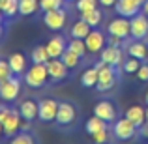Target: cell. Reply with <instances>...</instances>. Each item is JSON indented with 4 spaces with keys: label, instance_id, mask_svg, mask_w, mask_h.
I'll return each mask as SVG.
<instances>
[{
    "label": "cell",
    "instance_id": "13",
    "mask_svg": "<svg viewBox=\"0 0 148 144\" xmlns=\"http://www.w3.org/2000/svg\"><path fill=\"white\" fill-rule=\"evenodd\" d=\"M94 114L98 118H101L103 122L112 124L116 120V107L111 99H101L94 105Z\"/></svg>",
    "mask_w": 148,
    "mask_h": 144
},
{
    "label": "cell",
    "instance_id": "42",
    "mask_svg": "<svg viewBox=\"0 0 148 144\" xmlns=\"http://www.w3.org/2000/svg\"><path fill=\"white\" fill-rule=\"evenodd\" d=\"M4 32H6V26H4V23H0V40H2Z\"/></svg>",
    "mask_w": 148,
    "mask_h": 144
},
{
    "label": "cell",
    "instance_id": "14",
    "mask_svg": "<svg viewBox=\"0 0 148 144\" xmlns=\"http://www.w3.org/2000/svg\"><path fill=\"white\" fill-rule=\"evenodd\" d=\"M84 43H86V49L88 53L92 54H99V51L107 45V36H105V32H101L98 28H92L90 34H88L86 38H84Z\"/></svg>",
    "mask_w": 148,
    "mask_h": 144
},
{
    "label": "cell",
    "instance_id": "5",
    "mask_svg": "<svg viewBox=\"0 0 148 144\" xmlns=\"http://www.w3.org/2000/svg\"><path fill=\"white\" fill-rule=\"evenodd\" d=\"M111 129H112V135H114V139L118 142H127L139 133V127L135 126L133 122H130L126 116H124V118H116L114 122H112Z\"/></svg>",
    "mask_w": 148,
    "mask_h": 144
},
{
    "label": "cell",
    "instance_id": "24",
    "mask_svg": "<svg viewBox=\"0 0 148 144\" xmlns=\"http://www.w3.org/2000/svg\"><path fill=\"white\" fill-rule=\"evenodd\" d=\"M81 19L86 21L92 28H98V26L101 25V21H103V11H101L99 8H94V10L83 11V13H81Z\"/></svg>",
    "mask_w": 148,
    "mask_h": 144
},
{
    "label": "cell",
    "instance_id": "31",
    "mask_svg": "<svg viewBox=\"0 0 148 144\" xmlns=\"http://www.w3.org/2000/svg\"><path fill=\"white\" fill-rule=\"evenodd\" d=\"M8 144H38V141H36V137H34L32 133H28V131H19L17 135H13V137L10 139Z\"/></svg>",
    "mask_w": 148,
    "mask_h": 144
},
{
    "label": "cell",
    "instance_id": "32",
    "mask_svg": "<svg viewBox=\"0 0 148 144\" xmlns=\"http://www.w3.org/2000/svg\"><path fill=\"white\" fill-rule=\"evenodd\" d=\"M141 64H143V60H139V58H133V56H130L126 62H124V66H122V71H124V73H130V75H135V73H137V69L141 68Z\"/></svg>",
    "mask_w": 148,
    "mask_h": 144
},
{
    "label": "cell",
    "instance_id": "37",
    "mask_svg": "<svg viewBox=\"0 0 148 144\" xmlns=\"http://www.w3.org/2000/svg\"><path fill=\"white\" fill-rule=\"evenodd\" d=\"M124 43H126V40L116 38V36H109L107 34V45H112V47H124Z\"/></svg>",
    "mask_w": 148,
    "mask_h": 144
},
{
    "label": "cell",
    "instance_id": "47",
    "mask_svg": "<svg viewBox=\"0 0 148 144\" xmlns=\"http://www.w3.org/2000/svg\"><path fill=\"white\" fill-rule=\"evenodd\" d=\"M66 2H77V0H66Z\"/></svg>",
    "mask_w": 148,
    "mask_h": 144
},
{
    "label": "cell",
    "instance_id": "29",
    "mask_svg": "<svg viewBox=\"0 0 148 144\" xmlns=\"http://www.w3.org/2000/svg\"><path fill=\"white\" fill-rule=\"evenodd\" d=\"M0 11L6 17V21H11L15 15H19V0H4V6Z\"/></svg>",
    "mask_w": 148,
    "mask_h": 144
},
{
    "label": "cell",
    "instance_id": "6",
    "mask_svg": "<svg viewBox=\"0 0 148 144\" xmlns=\"http://www.w3.org/2000/svg\"><path fill=\"white\" fill-rule=\"evenodd\" d=\"M43 25L47 26L51 32H62L64 26L68 25V10L64 6L56 8V10H51L43 13Z\"/></svg>",
    "mask_w": 148,
    "mask_h": 144
},
{
    "label": "cell",
    "instance_id": "16",
    "mask_svg": "<svg viewBox=\"0 0 148 144\" xmlns=\"http://www.w3.org/2000/svg\"><path fill=\"white\" fill-rule=\"evenodd\" d=\"M45 47H47V53L51 58H60L64 54V51L68 49V40L62 34H56V36H51L47 40Z\"/></svg>",
    "mask_w": 148,
    "mask_h": 144
},
{
    "label": "cell",
    "instance_id": "2",
    "mask_svg": "<svg viewBox=\"0 0 148 144\" xmlns=\"http://www.w3.org/2000/svg\"><path fill=\"white\" fill-rule=\"evenodd\" d=\"M23 81L28 88L40 90L49 83V73H47V64H32L23 75Z\"/></svg>",
    "mask_w": 148,
    "mask_h": 144
},
{
    "label": "cell",
    "instance_id": "20",
    "mask_svg": "<svg viewBox=\"0 0 148 144\" xmlns=\"http://www.w3.org/2000/svg\"><path fill=\"white\" fill-rule=\"evenodd\" d=\"M98 77H99V73H98V66H88L86 69H84L83 73H81V86L83 88H96V84H98Z\"/></svg>",
    "mask_w": 148,
    "mask_h": 144
},
{
    "label": "cell",
    "instance_id": "23",
    "mask_svg": "<svg viewBox=\"0 0 148 144\" xmlns=\"http://www.w3.org/2000/svg\"><path fill=\"white\" fill-rule=\"evenodd\" d=\"M40 11V0H19V15L32 17Z\"/></svg>",
    "mask_w": 148,
    "mask_h": 144
},
{
    "label": "cell",
    "instance_id": "11",
    "mask_svg": "<svg viewBox=\"0 0 148 144\" xmlns=\"http://www.w3.org/2000/svg\"><path fill=\"white\" fill-rule=\"evenodd\" d=\"M2 126H4V137H8V139H11L13 135H17L19 131H21V127H23V118H21V112H19V109H11L10 114L4 118Z\"/></svg>",
    "mask_w": 148,
    "mask_h": 144
},
{
    "label": "cell",
    "instance_id": "46",
    "mask_svg": "<svg viewBox=\"0 0 148 144\" xmlns=\"http://www.w3.org/2000/svg\"><path fill=\"white\" fill-rule=\"evenodd\" d=\"M145 103L148 105V92H146V96H145Z\"/></svg>",
    "mask_w": 148,
    "mask_h": 144
},
{
    "label": "cell",
    "instance_id": "25",
    "mask_svg": "<svg viewBox=\"0 0 148 144\" xmlns=\"http://www.w3.org/2000/svg\"><path fill=\"white\" fill-rule=\"evenodd\" d=\"M49 58L51 56H49L45 45H36V47L30 51V60H32V64H47Z\"/></svg>",
    "mask_w": 148,
    "mask_h": 144
},
{
    "label": "cell",
    "instance_id": "22",
    "mask_svg": "<svg viewBox=\"0 0 148 144\" xmlns=\"http://www.w3.org/2000/svg\"><path fill=\"white\" fill-rule=\"evenodd\" d=\"M92 26L88 25L86 21H83V19H79V21H75L71 25V28H69V38H77V40H84V38L90 34Z\"/></svg>",
    "mask_w": 148,
    "mask_h": 144
},
{
    "label": "cell",
    "instance_id": "4",
    "mask_svg": "<svg viewBox=\"0 0 148 144\" xmlns=\"http://www.w3.org/2000/svg\"><path fill=\"white\" fill-rule=\"evenodd\" d=\"M79 118V111L71 101H58V112H56V124L58 127H71Z\"/></svg>",
    "mask_w": 148,
    "mask_h": 144
},
{
    "label": "cell",
    "instance_id": "8",
    "mask_svg": "<svg viewBox=\"0 0 148 144\" xmlns=\"http://www.w3.org/2000/svg\"><path fill=\"white\" fill-rule=\"evenodd\" d=\"M47 73H49V83H64L69 77V69L60 58H49L47 62Z\"/></svg>",
    "mask_w": 148,
    "mask_h": 144
},
{
    "label": "cell",
    "instance_id": "18",
    "mask_svg": "<svg viewBox=\"0 0 148 144\" xmlns=\"http://www.w3.org/2000/svg\"><path fill=\"white\" fill-rule=\"evenodd\" d=\"M19 112H21V118L25 120V122H28V124H32L34 120L38 118V101H34V99H23L21 103H19Z\"/></svg>",
    "mask_w": 148,
    "mask_h": 144
},
{
    "label": "cell",
    "instance_id": "40",
    "mask_svg": "<svg viewBox=\"0 0 148 144\" xmlns=\"http://www.w3.org/2000/svg\"><path fill=\"white\" fill-rule=\"evenodd\" d=\"M98 2H99V6H103V8H114L116 0H98Z\"/></svg>",
    "mask_w": 148,
    "mask_h": 144
},
{
    "label": "cell",
    "instance_id": "21",
    "mask_svg": "<svg viewBox=\"0 0 148 144\" xmlns=\"http://www.w3.org/2000/svg\"><path fill=\"white\" fill-rule=\"evenodd\" d=\"M126 118L130 120V122H133L137 127H141L143 124L146 122V111L145 107H141V105H131V107L126 109Z\"/></svg>",
    "mask_w": 148,
    "mask_h": 144
},
{
    "label": "cell",
    "instance_id": "12",
    "mask_svg": "<svg viewBox=\"0 0 148 144\" xmlns=\"http://www.w3.org/2000/svg\"><path fill=\"white\" fill-rule=\"evenodd\" d=\"M130 25H131V40H146L148 38V17L143 11L130 19Z\"/></svg>",
    "mask_w": 148,
    "mask_h": 144
},
{
    "label": "cell",
    "instance_id": "19",
    "mask_svg": "<svg viewBox=\"0 0 148 144\" xmlns=\"http://www.w3.org/2000/svg\"><path fill=\"white\" fill-rule=\"evenodd\" d=\"M8 62H10V66H11V71H13V75L23 77V75H25V71L28 69L26 56H25L23 53H11L10 58H8Z\"/></svg>",
    "mask_w": 148,
    "mask_h": 144
},
{
    "label": "cell",
    "instance_id": "10",
    "mask_svg": "<svg viewBox=\"0 0 148 144\" xmlns=\"http://www.w3.org/2000/svg\"><path fill=\"white\" fill-rule=\"evenodd\" d=\"M107 34L109 36H116V38H122V40H127L131 38V25H130V19L118 15L116 19H112L107 26Z\"/></svg>",
    "mask_w": 148,
    "mask_h": 144
},
{
    "label": "cell",
    "instance_id": "17",
    "mask_svg": "<svg viewBox=\"0 0 148 144\" xmlns=\"http://www.w3.org/2000/svg\"><path fill=\"white\" fill-rule=\"evenodd\" d=\"M127 56H133V58H139V60H148V47H146V41L145 40H131L126 43V49Z\"/></svg>",
    "mask_w": 148,
    "mask_h": 144
},
{
    "label": "cell",
    "instance_id": "3",
    "mask_svg": "<svg viewBox=\"0 0 148 144\" xmlns=\"http://www.w3.org/2000/svg\"><path fill=\"white\" fill-rule=\"evenodd\" d=\"M23 77L19 75H11L8 81L0 83V99L4 103H13V101L19 99L21 96V90H23Z\"/></svg>",
    "mask_w": 148,
    "mask_h": 144
},
{
    "label": "cell",
    "instance_id": "7",
    "mask_svg": "<svg viewBox=\"0 0 148 144\" xmlns=\"http://www.w3.org/2000/svg\"><path fill=\"white\" fill-rule=\"evenodd\" d=\"M58 101L53 97H43L38 101V120L43 124H53L56 120Z\"/></svg>",
    "mask_w": 148,
    "mask_h": 144
},
{
    "label": "cell",
    "instance_id": "44",
    "mask_svg": "<svg viewBox=\"0 0 148 144\" xmlns=\"http://www.w3.org/2000/svg\"><path fill=\"white\" fill-rule=\"evenodd\" d=\"M4 21H6V17H4V15H2V11H0V23H4Z\"/></svg>",
    "mask_w": 148,
    "mask_h": 144
},
{
    "label": "cell",
    "instance_id": "45",
    "mask_svg": "<svg viewBox=\"0 0 148 144\" xmlns=\"http://www.w3.org/2000/svg\"><path fill=\"white\" fill-rule=\"evenodd\" d=\"M145 111H146V122H148V105L145 107Z\"/></svg>",
    "mask_w": 148,
    "mask_h": 144
},
{
    "label": "cell",
    "instance_id": "33",
    "mask_svg": "<svg viewBox=\"0 0 148 144\" xmlns=\"http://www.w3.org/2000/svg\"><path fill=\"white\" fill-rule=\"evenodd\" d=\"M66 4V0H40V10L43 11H51V10H56V8H62Z\"/></svg>",
    "mask_w": 148,
    "mask_h": 144
},
{
    "label": "cell",
    "instance_id": "36",
    "mask_svg": "<svg viewBox=\"0 0 148 144\" xmlns=\"http://www.w3.org/2000/svg\"><path fill=\"white\" fill-rule=\"evenodd\" d=\"M135 77H137L141 83H148V62L145 60L141 64V68L137 69V73H135Z\"/></svg>",
    "mask_w": 148,
    "mask_h": 144
},
{
    "label": "cell",
    "instance_id": "41",
    "mask_svg": "<svg viewBox=\"0 0 148 144\" xmlns=\"http://www.w3.org/2000/svg\"><path fill=\"white\" fill-rule=\"evenodd\" d=\"M141 11H143V13H145V15H146V17H148V0H146V2H145V4H143V8H141Z\"/></svg>",
    "mask_w": 148,
    "mask_h": 144
},
{
    "label": "cell",
    "instance_id": "1",
    "mask_svg": "<svg viewBox=\"0 0 148 144\" xmlns=\"http://www.w3.org/2000/svg\"><path fill=\"white\" fill-rule=\"evenodd\" d=\"M96 66H98V84H96V90L101 92V94H105V92L112 90L116 84V81H118V68H114V66H109L105 64V62L98 60L96 62Z\"/></svg>",
    "mask_w": 148,
    "mask_h": 144
},
{
    "label": "cell",
    "instance_id": "48",
    "mask_svg": "<svg viewBox=\"0 0 148 144\" xmlns=\"http://www.w3.org/2000/svg\"><path fill=\"white\" fill-rule=\"evenodd\" d=\"M145 41H146V47H148V38H146V40H145Z\"/></svg>",
    "mask_w": 148,
    "mask_h": 144
},
{
    "label": "cell",
    "instance_id": "15",
    "mask_svg": "<svg viewBox=\"0 0 148 144\" xmlns=\"http://www.w3.org/2000/svg\"><path fill=\"white\" fill-rule=\"evenodd\" d=\"M141 4L137 2V0H116L114 4V11L116 15H122V17H135L137 13H141Z\"/></svg>",
    "mask_w": 148,
    "mask_h": 144
},
{
    "label": "cell",
    "instance_id": "26",
    "mask_svg": "<svg viewBox=\"0 0 148 144\" xmlns=\"http://www.w3.org/2000/svg\"><path fill=\"white\" fill-rule=\"evenodd\" d=\"M109 124L107 122H103V120L101 118H98V116H90V118L86 120V122H84V133L88 135V137H90V135H94L96 131H99V129H103V127H107Z\"/></svg>",
    "mask_w": 148,
    "mask_h": 144
},
{
    "label": "cell",
    "instance_id": "34",
    "mask_svg": "<svg viewBox=\"0 0 148 144\" xmlns=\"http://www.w3.org/2000/svg\"><path fill=\"white\" fill-rule=\"evenodd\" d=\"M99 2L98 0H77L75 2V8L79 13H83V11H88V10H94V8H98Z\"/></svg>",
    "mask_w": 148,
    "mask_h": 144
},
{
    "label": "cell",
    "instance_id": "38",
    "mask_svg": "<svg viewBox=\"0 0 148 144\" xmlns=\"http://www.w3.org/2000/svg\"><path fill=\"white\" fill-rule=\"evenodd\" d=\"M10 111H11V107L8 103H0V122H4V118L10 114Z\"/></svg>",
    "mask_w": 148,
    "mask_h": 144
},
{
    "label": "cell",
    "instance_id": "43",
    "mask_svg": "<svg viewBox=\"0 0 148 144\" xmlns=\"http://www.w3.org/2000/svg\"><path fill=\"white\" fill-rule=\"evenodd\" d=\"M2 137H4V126H2V122H0V141H2Z\"/></svg>",
    "mask_w": 148,
    "mask_h": 144
},
{
    "label": "cell",
    "instance_id": "35",
    "mask_svg": "<svg viewBox=\"0 0 148 144\" xmlns=\"http://www.w3.org/2000/svg\"><path fill=\"white\" fill-rule=\"evenodd\" d=\"M11 75H13V71H11L10 62H8V60H2V58H0V83L8 81Z\"/></svg>",
    "mask_w": 148,
    "mask_h": 144
},
{
    "label": "cell",
    "instance_id": "39",
    "mask_svg": "<svg viewBox=\"0 0 148 144\" xmlns=\"http://www.w3.org/2000/svg\"><path fill=\"white\" fill-rule=\"evenodd\" d=\"M139 137H143V139H148V122H145L141 127H139Z\"/></svg>",
    "mask_w": 148,
    "mask_h": 144
},
{
    "label": "cell",
    "instance_id": "28",
    "mask_svg": "<svg viewBox=\"0 0 148 144\" xmlns=\"http://www.w3.org/2000/svg\"><path fill=\"white\" fill-rule=\"evenodd\" d=\"M60 60L64 62V64L68 66V69L71 71V69H77V68L81 66L83 58H81L79 54H75V53H71V51H68V49H66V51H64V54L60 56Z\"/></svg>",
    "mask_w": 148,
    "mask_h": 144
},
{
    "label": "cell",
    "instance_id": "27",
    "mask_svg": "<svg viewBox=\"0 0 148 144\" xmlns=\"http://www.w3.org/2000/svg\"><path fill=\"white\" fill-rule=\"evenodd\" d=\"M112 139H114V135H112V129L109 126L99 129V131H96L94 135H90V141L94 144H109Z\"/></svg>",
    "mask_w": 148,
    "mask_h": 144
},
{
    "label": "cell",
    "instance_id": "9",
    "mask_svg": "<svg viewBox=\"0 0 148 144\" xmlns=\"http://www.w3.org/2000/svg\"><path fill=\"white\" fill-rule=\"evenodd\" d=\"M99 60L120 69L124 66V62H126V58H124V49L122 47H112V45H105V47L99 51Z\"/></svg>",
    "mask_w": 148,
    "mask_h": 144
},
{
    "label": "cell",
    "instance_id": "30",
    "mask_svg": "<svg viewBox=\"0 0 148 144\" xmlns=\"http://www.w3.org/2000/svg\"><path fill=\"white\" fill-rule=\"evenodd\" d=\"M68 51L79 54L81 58H84V56H86V53H88L84 40H77V38H69V40H68Z\"/></svg>",
    "mask_w": 148,
    "mask_h": 144
}]
</instances>
